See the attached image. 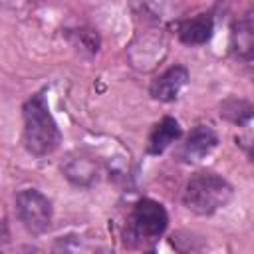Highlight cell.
Returning a JSON list of instances; mask_svg holds the SVG:
<instances>
[{
  "label": "cell",
  "instance_id": "cell-1",
  "mask_svg": "<svg viewBox=\"0 0 254 254\" xmlns=\"http://www.w3.org/2000/svg\"><path fill=\"white\" fill-rule=\"evenodd\" d=\"M22 115H24V145L28 153L34 157L52 155L60 147L62 133L50 113L46 95L44 93L32 95L24 103Z\"/></svg>",
  "mask_w": 254,
  "mask_h": 254
},
{
  "label": "cell",
  "instance_id": "cell-2",
  "mask_svg": "<svg viewBox=\"0 0 254 254\" xmlns=\"http://www.w3.org/2000/svg\"><path fill=\"white\" fill-rule=\"evenodd\" d=\"M230 198H232V187L228 185L226 179L214 173L192 175L183 192L185 206L198 216H208L216 212L218 208L226 206Z\"/></svg>",
  "mask_w": 254,
  "mask_h": 254
},
{
  "label": "cell",
  "instance_id": "cell-3",
  "mask_svg": "<svg viewBox=\"0 0 254 254\" xmlns=\"http://www.w3.org/2000/svg\"><path fill=\"white\" fill-rule=\"evenodd\" d=\"M169 216L161 202L141 198L129 216V238L135 242H155L167 230Z\"/></svg>",
  "mask_w": 254,
  "mask_h": 254
},
{
  "label": "cell",
  "instance_id": "cell-4",
  "mask_svg": "<svg viewBox=\"0 0 254 254\" xmlns=\"http://www.w3.org/2000/svg\"><path fill=\"white\" fill-rule=\"evenodd\" d=\"M16 214L30 234H44L52 226V202L36 189H24L16 194Z\"/></svg>",
  "mask_w": 254,
  "mask_h": 254
},
{
  "label": "cell",
  "instance_id": "cell-5",
  "mask_svg": "<svg viewBox=\"0 0 254 254\" xmlns=\"http://www.w3.org/2000/svg\"><path fill=\"white\" fill-rule=\"evenodd\" d=\"M187 81H189L187 67L173 65L167 71H163L157 79H153L149 91H151L153 99L163 101V103H169V101H175L179 97V93L183 91V87L187 85Z\"/></svg>",
  "mask_w": 254,
  "mask_h": 254
},
{
  "label": "cell",
  "instance_id": "cell-6",
  "mask_svg": "<svg viewBox=\"0 0 254 254\" xmlns=\"http://www.w3.org/2000/svg\"><path fill=\"white\" fill-rule=\"evenodd\" d=\"M216 143H218V137L208 125H196L183 147V157L189 163H198L216 147Z\"/></svg>",
  "mask_w": 254,
  "mask_h": 254
},
{
  "label": "cell",
  "instance_id": "cell-7",
  "mask_svg": "<svg viewBox=\"0 0 254 254\" xmlns=\"http://www.w3.org/2000/svg\"><path fill=\"white\" fill-rule=\"evenodd\" d=\"M212 30H214L212 18L208 14H198L194 18L183 20L179 24V28H177V34H179V40L183 44L200 46V44H206L210 40Z\"/></svg>",
  "mask_w": 254,
  "mask_h": 254
},
{
  "label": "cell",
  "instance_id": "cell-8",
  "mask_svg": "<svg viewBox=\"0 0 254 254\" xmlns=\"http://www.w3.org/2000/svg\"><path fill=\"white\" fill-rule=\"evenodd\" d=\"M181 133H183V129H181V125L175 117H163L155 125V129L149 137V153L151 155H161L167 147H171L181 137Z\"/></svg>",
  "mask_w": 254,
  "mask_h": 254
},
{
  "label": "cell",
  "instance_id": "cell-9",
  "mask_svg": "<svg viewBox=\"0 0 254 254\" xmlns=\"http://www.w3.org/2000/svg\"><path fill=\"white\" fill-rule=\"evenodd\" d=\"M230 46L238 58L254 60V22L252 20H242L232 26Z\"/></svg>",
  "mask_w": 254,
  "mask_h": 254
},
{
  "label": "cell",
  "instance_id": "cell-10",
  "mask_svg": "<svg viewBox=\"0 0 254 254\" xmlns=\"http://www.w3.org/2000/svg\"><path fill=\"white\" fill-rule=\"evenodd\" d=\"M64 173H65V177H67L71 183L83 185V187L91 185V183L97 179L95 165H93L91 161L79 159V157H77V159H69V161L65 163V167H64Z\"/></svg>",
  "mask_w": 254,
  "mask_h": 254
},
{
  "label": "cell",
  "instance_id": "cell-11",
  "mask_svg": "<svg viewBox=\"0 0 254 254\" xmlns=\"http://www.w3.org/2000/svg\"><path fill=\"white\" fill-rule=\"evenodd\" d=\"M145 254H157V252H155V250H149V252H145Z\"/></svg>",
  "mask_w": 254,
  "mask_h": 254
}]
</instances>
